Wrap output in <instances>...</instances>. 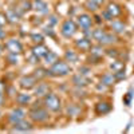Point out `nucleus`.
<instances>
[{"instance_id":"obj_20","label":"nucleus","mask_w":134,"mask_h":134,"mask_svg":"<svg viewBox=\"0 0 134 134\" xmlns=\"http://www.w3.org/2000/svg\"><path fill=\"white\" fill-rule=\"evenodd\" d=\"M16 100H18L19 105L24 106V105H27V103L31 102V95H30V94H19V95L16 97Z\"/></svg>"},{"instance_id":"obj_21","label":"nucleus","mask_w":134,"mask_h":134,"mask_svg":"<svg viewBox=\"0 0 134 134\" xmlns=\"http://www.w3.org/2000/svg\"><path fill=\"white\" fill-rule=\"evenodd\" d=\"M44 60H46V63L47 64H54L55 62H57L58 60V55L57 54H55V52H52V51H48L47 52V55H46V57H44Z\"/></svg>"},{"instance_id":"obj_11","label":"nucleus","mask_w":134,"mask_h":134,"mask_svg":"<svg viewBox=\"0 0 134 134\" xmlns=\"http://www.w3.org/2000/svg\"><path fill=\"white\" fill-rule=\"evenodd\" d=\"M75 46L79 48L81 51H88V50H91L93 47V44H91V39H88V38H82V39H78L75 42Z\"/></svg>"},{"instance_id":"obj_2","label":"nucleus","mask_w":134,"mask_h":134,"mask_svg":"<svg viewBox=\"0 0 134 134\" xmlns=\"http://www.w3.org/2000/svg\"><path fill=\"white\" fill-rule=\"evenodd\" d=\"M93 38H94L99 44H103V46H106V44H113L114 42H117L115 35H113V34H109V32H106L105 30H100V28L93 31Z\"/></svg>"},{"instance_id":"obj_26","label":"nucleus","mask_w":134,"mask_h":134,"mask_svg":"<svg viewBox=\"0 0 134 134\" xmlns=\"http://www.w3.org/2000/svg\"><path fill=\"white\" fill-rule=\"evenodd\" d=\"M111 69L114 70V72L119 71V70L124 69V63H122V62H114V63H111Z\"/></svg>"},{"instance_id":"obj_16","label":"nucleus","mask_w":134,"mask_h":134,"mask_svg":"<svg viewBox=\"0 0 134 134\" xmlns=\"http://www.w3.org/2000/svg\"><path fill=\"white\" fill-rule=\"evenodd\" d=\"M48 94V85L47 83H38L35 86V95L36 97H46Z\"/></svg>"},{"instance_id":"obj_15","label":"nucleus","mask_w":134,"mask_h":134,"mask_svg":"<svg viewBox=\"0 0 134 134\" xmlns=\"http://www.w3.org/2000/svg\"><path fill=\"white\" fill-rule=\"evenodd\" d=\"M110 27L115 34H124L125 28H126V26L124 24V21H119V20H113L110 23Z\"/></svg>"},{"instance_id":"obj_7","label":"nucleus","mask_w":134,"mask_h":134,"mask_svg":"<svg viewBox=\"0 0 134 134\" xmlns=\"http://www.w3.org/2000/svg\"><path fill=\"white\" fill-rule=\"evenodd\" d=\"M20 87L24 88V90H30V88H34L38 83V79L34 75H24L23 78H20Z\"/></svg>"},{"instance_id":"obj_13","label":"nucleus","mask_w":134,"mask_h":134,"mask_svg":"<svg viewBox=\"0 0 134 134\" xmlns=\"http://www.w3.org/2000/svg\"><path fill=\"white\" fill-rule=\"evenodd\" d=\"M48 51H50V50H48L46 46H43L42 43H39L38 46H35V47L32 48V55H35V57H38V58L40 59V58H44V57H46Z\"/></svg>"},{"instance_id":"obj_5","label":"nucleus","mask_w":134,"mask_h":134,"mask_svg":"<svg viewBox=\"0 0 134 134\" xmlns=\"http://www.w3.org/2000/svg\"><path fill=\"white\" fill-rule=\"evenodd\" d=\"M30 118L36 122H44L48 119V111L43 107H34L30 111Z\"/></svg>"},{"instance_id":"obj_12","label":"nucleus","mask_w":134,"mask_h":134,"mask_svg":"<svg viewBox=\"0 0 134 134\" xmlns=\"http://www.w3.org/2000/svg\"><path fill=\"white\" fill-rule=\"evenodd\" d=\"M105 11H106V12H107L111 18H113V19L118 18V16L122 14V8H121L118 4H115V3H110Z\"/></svg>"},{"instance_id":"obj_6","label":"nucleus","mask_w":134,"mask_h":134,"mask_svg":"<svg viewBox=\"0 0 134 134\" xmlns=\"http://www.w3.org/2000/svg\"><path fill=\"white\" fill-rule=\"evenodd\" d=\"M24 117H26V111L21 109V107H18V109H14V110L8 114V121H9L12 125H15V124H18V122L23 121Z\"/></svg>"},{"instance_id":"obj_37","label":"nucleus","mask_w":134,"mask_h":134,"mask_svg":"<svg viewBox=\"0 0 134 134\" xmlns=\"http://www.w3.org/2000/svg\"><path fill=\"white\" fill-rule=\"evenodd\" d=\"M2 51H3V47H2V46H0V54H2Z\"/></svg>"},{"instance_id":"obj_17","label":"nucleus","mask_w":134,"mask_h":134,"mask_svg":"<svg viewBox=\"0 0 134 134\" xmlns=\"http://www.w3.org/2000/svg\"><path fill=\"white\" fill-rule=\"evenodd\" d=\"M95 110H97L98 114H107L109 111L111 110V106H110V103H107V102H99V103L95 106Z\"/></svg>"},{"instance_id":"obj_25","label":"nucleus","mask_w":134,"mask_h":134,"mask_svg":"<svg viewBox=\"0 0 134 134\" xmlns=\"http://www.w3.org/2000/svg\"><path fill=\"white\" fill-rule=\"evenodd\" d=\"M31 39L32 42H35V43H42L43 42V35L42 34H31Z\"/></svg>"},{"instance_id":"obj_4","label":"nucleus","mask_w":134,"mask_h":134,"mask_svg":"<svg viewBox=\"0 0 134 134\" xmlns=\"http://www.w3.org/2000/svg\"><path fill=\"white\" fill-rule=\"evenodd\" d=\"M76 31H78V26L74 20H64L62 27H60V34L67 39L72 38Z\"/></svg>"},{"instance_id":"obj_3","label":"nucleus","mask_w":134,"mask_h":134,"mask_svg":"<svg viewBox=\"0 0 134 134\" xmlns=\"http://www.w3.org/2000/svg\"><path fill=\"white\" fill-rule=\"evenodd\" d=\"M44 106H46V109L51 110V111H59L60 107H62V102L58 95L55 94H47L46 97H44Z\"/></svg>"},{"instance_id":"obj_33","label":"nucleus","mask_w":134,"mask_h":134,"mask_svg":"<svg viewBox=\"0 0 134 134\" xmlns=\"http://www.w3.org/2000/svg\"><path fill=\"white\" fill-rule=\"evenodd\" d=\"M91 2H93V3H95V4L98 5V7L103 4V0H91Z\"/></svg>"},{"instance_id":"obj_23","label":"nucleus","mask_w":134,"mask_h":134,"mask_svg":"<svg viewBox=\"0 0 134 134\" xmlns=\"http://www.w3.org/2000/svg\"><path fill=\"white\" fill-rule=\"evenodd\" d=\"M47 75H50V70L47 71V70H43V69H38V70L34 71V76H35L38 81L44 78V76H47Z\"/></svg>"},{"instance_id":"obj_24","label":"nucleus","mask_w":134,"mask_h":134,"mask_svg":"<svg viewBox=\"0 0 134 134\" xmlns=\"http://www.w3.org/2000/svg\"><path fill=\"white\" fill-rule=\"evenodd\" d=\"M64 57H66V59L69 60V62H76L78 60V55H76V52H74V51H66V54H64Z\"/></svg>"},{"instance_id":"obj_35","label":"nucleus","mask_w":134,"mask_h":134,"mask_svg":"<svg viewBox=\"0 0 134 134\" xmlns=\"http://www.w3.org/2000/svg\"><path fill=\"white\" fill-rule=\"evenodd\" d=\"M5 36V34L4 32H2V31H0V38H4Z\"/></svg>"},{"instance_id":"obj_27","label":"nucleus","mask_w":134,"mask_h":134,"mask_svg":"<svg viewBox=\"0 0 134 134\" xmlns=\"http://www.w3.org/2000/svg\"><path fill=\"white\" fill-rule=\"evenodd\" d=\"M7 21H8L7 15H5V14H3V12H0V28H2L3 26H5Z\"/></svg>"},{"instance_id":"obj_31","label":"nucleus","mask_w":134,"mask_h":134,"mask_svg":"<svg viewBox=\"0 0 134 134\" xmlns=\"http://www.w3.org/2000/svg\"><path fill=\"white\" fill-rule=\"evenodd\" d=\"M44 32H46V34H48L50 36H54V32H52V30H51L50 27H46V28H44Z\"/></svg>"},{"instance_id":"obj_8","label":"nucleus","mask_w":134,"mask_h":134,"mask_svg":"<svg viewBox=\"0 0 134 134\" xmlns=\"http://www.w3.org/2000/svg\"><path fill=\"white\" fill-rule=\"evenodd\" d=\"M32 8L36 11V12L42 14V15H47L50 12L48 4L44 2V0H34L32 2Z\"/></svg>"},{"instance_id":"obj_18","label":"nucleus","mask_w":134,"mask_h":134,"mask_svg":"<svg viewBox=\"0 0 134 134\" xmlns=\"http://www.w3.org/2000/svg\"><path fill=\"white\" fill-rule=\"evenodd\" d=\"M87 82H88V79H87V78H85V75H82V74H78V75H75V76L72 78V83H74L75 86H78V87L86 86Z\"/></svg>"},{"instance_id":"obj_14","label":"nucleus","mask_w":134,"mask_h":134,"mask_svg":"<svg viewBox=\"0 0 134 134\" xmlns=\"http://www.w3.org/2000/svg\"><path fill=\"white\" fill-rule=\"evenodd\" d=\"M15 127L12 129V131H31L32 130V125L30 124V122H26L24 119L18 122V124L14 125Z\"/></svg>"},{"instance_id":"obj_10","label":"nucleus","mask_w":134,"mask_h":134,"mask_svg":"<svg viewBox=\"0 0 134 134\" xmlns=\"http://www.w3.org/2000/svg\"><path fill=\"white\" fill-rule=\"evenodd\" d=\"M5 48L11 52V54H20L21 52V43L16 39H9L7 43H5Z\"/></svg>"},{"instance_id":"obj_29","label":"nucleus","mask_w":134,"mask_h":134,"mask_svg":"<svg viewBox=\"0 0 134 134\" xmlns=\"http://www.w3.org/2000/svg\"><path fill=\"white\" fill-rule=\"evenodd\" d=\"M86 7H87V9H91V11H95V9L98 8V5H97L95 3H93L91 0H88V2L86 3Z\"/></svg>"},{"instance_id":"obj_34","label":"nucleus","mask_w":134,"mask_h":134,"mask_svg":"<svg viewBox=\"0 0 134 134\" xmlns=\"http://www.w3.org/2000/svg\"><path fill=\"white\" fill-rule=\"evenodd\" d=\"M2 103H3V95L0 94V106H2Z\"/></svg>"},{"instance_id":"obj_19","label":"nucleus","mask_w":134,"mask_h":134,"mask_svg":"<svg viewBox=\"0 0 134 134\" xmlns=\"http://www.w3.org/2000/svg\"><path fill=\"white\" fill-rule=\"evenodd\" d=\"M5 15H7V19H8L9 23L15 24V23H18V21H19V15L16 14V9L15 11L14 9H8Z\"/></svg>"},{"instance_id":"obj_1","label":"nucleus","mask_w":134,"mask_h":134,"mask_svg":"<svg viewBox=\"0 0 134 134\" xmlns=\"http://www.w3.org/2000/svg\"><path fill=\"white\" fill-rule=\"evenodd\" d=\"M70 72H71V67L64 60H57L54 64H51V69H50V75L52 76H64V75H69Z\"/></svg>"},{"instance_id":"obj_9","label":"nucleus","mask_w":134,"mask_h":134,"mask_svg":"<svg viewBox=\"0 0 134 134\" xmlns=\"http://www.w3.org/2000/svg\"><path fill=\"white\" fill-rule=\"evenodd\" d=\"M78 26H79L82 30H88V28H91L93 26V19L90 15H87V14H82L78 16Z\"/></svg>"},{"instance_id":"obj_28","label":"nucleus","mask_w":134,"mask_h":134,"mask_svg":"<svg viewBox=\"0 0 134 134\" xmlns=\"http://www.w3.org/2000/svg\"><path fill=\"white\" fill-rule=\"evenodd\" d=\"M8 59L11 60V63H12V64H18L19 62V59H18V57H16V54H11L9 52V55H8Z\"/></svg>"},{"instance_id":"obj_30","label":"nucleus","mask_w":134,"mask_h":134,"mask_svg":"<svg viewBox=\"0 0 134 134\" xmlns=\"http://www.w3.org/2000/svg\"><path fill=\"white\" fill-rule=\"evenodd\" d=\"M88 72H90L88 67H81L79 69V74H82V75H88Z\"/></svg>"},{"instance_id":"obj_36","label":"nucleus","mask_w":134,"mask_h":134,"mask_svg":"<svg viewBox=\"0 0 134 134\" xmlns=\"http://www.w3.org/2000/svg\"><path fill=\"white\" fill-rule=\"evenodd\" d=\"M2 91H3V85L0 83V94H2Z\"/></svg>"},{"instance_id":"obj_32","label":"nucleus","mask_w":134,"mask_h":134,"mask_svg":"<svg viewBox=\"0 0 134 134\" xmlns=\"http://www.w3.org/2000/svg\"><path fill=\"white\" fill-rule=\"evenodd\" d=\"M48 23H50L51 26H54L55 23H57V16H51V18H50V20H48Z\"/></svg>"},{"instance_id":"obj_22","label":"nucleus","mask_w":134,"mask_h":134,"mask_svg":"<svg viewBox=\"0 0 134 134\" xmlns=\"http://www.w3.org/2000/svg\"><path fill=\"white\" fill-rule=\"evenodd\" d=\"M114 81H115L114 74H105V75L102 76V79H100V82H102L103 85H106V86L113 85V83H114Z\"/></svg>"}]
</instances>
